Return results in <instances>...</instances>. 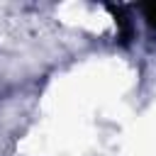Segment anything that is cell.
I'll use <instances>...</instances> for the list:
<instances>
[{"mask_svg":"<svg viewBox=\"0 0 156 156\" xmlns=\"http://www.w3.org/2000/svg\"><path fill=\"white\" fill-rule=\"evenodd\" d=\"M144 17H146V22H149L151 27H156V2L144 5Z\"/></svg>","mask_w":156,"mask_h":156,"instance_id":"cell-2","label":"cell"},{"mask_svg":"<svg viewBox=\"0 0 156 156\" xmlns=\"http://www.w3.org/2000/svg\"><path fill=\"white\" fill-rule=\"evenodd\" d=\"M107 10L115 15V22H117V29H119V41H122V44H127V41H129V37H132V22H129V17L124 15V10H122V7L107 5Z\"/></svg>","mask_w":156,"mask_h":156,"instance_id":"cell-1","label":"cell"}]
</instances>
